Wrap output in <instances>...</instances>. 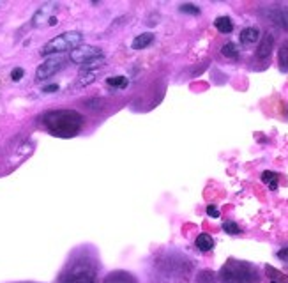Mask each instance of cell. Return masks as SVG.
Returning a JSON list of instances; mask_svg holds the SVG:
<instances>
[{"label": "cell", "mask_w": 288, "mask_h": 283, "mask_svg": "<svg viewBox=\"0 0 288 283\" xmlns=\"http://www.w3.org/2000/svg\"><path fill=\"white\" fill-rule=\"evenodd\" d=\"M45 124L50 130V133L55 137L69 138L80 131L83 119L80 113L73 110H57V112H48L45 115Z\"/></svg>", "instance_id": "cell-1"}, {"label": "cell", "mask_w": 288, "mask_h": 283, "mask_svg": "<svg viewBox=\"0 0 288 283\" xmlns=\"http://www.w3.org/2000/svg\"><path fill=\"white\" fill-rule=\"evenodd\" d=\"M81 41H83V34L78 32V30H69V32H64L60 36L53 37L52 41H48L45 48L41 50V53L52 57L65 52H73L74 48L81 45Z\"/></svg>", "instance_id": "cell-2"}, {"label": "cell", "mask_w": 288, "mask_h": 283, "mask_svg": "<svg viewBox=\"0 0 288 283\" xmlns=\"http://www.w3.org/2000/svg\"><path fill=\"white\" fill-rule=\"evenodd\" d=\"M221 280L223 283H256V275L249 267H244L240 264H235V267L228 264L221 271Z\"/></svg>", "instance_id": "cell-3"}, {"label": "cell", "mask_w": 288, "mask_h": 283, "mask_svg": "<svg viewBox=\"0 0 288 283\" xmlns=\"http://www.w3.org/2000/svg\"><path fill=\"white\" fill-rule=\"evenodd\" d=\"M99 57H103L101 48L90 46V45H80L78 48H74L73 52H71L69 59L74 64L85 66V64H89L90 61H94V59H99Z\"/></svg>", "instance_id": "cell-4"}, {"label": "cell", "mask_w": 288, "mask_h": 283, "mask_svg": "<svg viewBox=\"0 0 288 283\" xmlns=\"http://www.w3.org/2000/svg\"><path fill=\"white\" fill-rule=\"evenodd\" d=\"M64 66V57H60V55H52V57H48L43 64L37 68V71H36V78L39 81H43V80H46V78H50V76H53V74L57 73V71H60V68Z\"/></svg>", "instance_id": "cell-5"}, {"label": "cell", "mask_w": 288, "mask_h": 283, "mask_svg": "<svg viewBox=\"0 0 288 283\" xmlns=\"http://www.w3.org/2000/svg\"><path fill=\"white\" fill-rule=\"evenodd\" d=\"M58 4L57 2H46V4H43L39 9L36 11V14H34L32 18V25L34 27H41V25H45L50 21V18L55 14V11H57Z\"/></svg>", "instance_id": "cell-6"}, {"label": "cell", "mask_w": 288, "mask_h": 283, "mask_svg": "<svg viewBox=\"0 0 288 283\" xmlns=\"http://www.w3.org/2000/svg\"><path fill=\"white\" fill-rule=\"evenodd\" d=\"M272 48H274V37H272L271 34H265L262 43H260L258 48H256V57H258L260 61H264V59H267L272 53Z\"/></svg>", "instance_id": "cell-7"}, {"label": "cell", "mask_w": 288, "mask_h": 283, "mask_svg": "<svg viewBox=\"0 0 288 283\" xmlns=\"http://www.w3.org/2000/svg\"><path fill=\"white\" fill-rule=\"evenodd\" d=\"M152 41H154V34L152 32H143V34H140V36L134 37L131 48L133 50H143V48H147Z\"/></svg>", "instance_id": "cell-8"}, {"label": "cell", "mask_w": 288, "mask_h": 283, "mask_svg": "<svg viewBox=\"0 0 288 283\" xmlns=\"http://www.w3.org/2000/svg\"><path fill=\"white\" fill-rule=\"evenodd\" d=\"M271 16L274 23L280 25L283 30H288V7H278L276 11H272Z\"/></svg>", "instance_id": "cell-9"}, {"label": "cell", "mask_w": 288, "mask_h": 283, "mask_svg": "<svg viewBox=\"0 0 288 283\" xmlns=\"http://www.w3.org/2000/svg\"><path fill=\"white\" fill-rule=\"evenodd\" d=\"M260 37V32L256 27H248L244 28L242 32H240V43L242 45H253V43H256Z\"/></svg>", "instance_id": "cell-10"}, {"label": "cell", "mask_w": 288, "mask_h": 283, "mask_svg": "<svg viewBox=\"0 0 288 283\" xmlns=\"http://www.w3.org/2000/svg\"><path fill=\"white\" fill-rule=\"evenodd\" d=\"M195 244H196V248H198L200 251L205 253V251L212 250V246H214V239H212L209 234H200L198 237H196Z\"/></svg>", "instance_id": "cell-11"}, {"label": "cell", "mask_w": 288, "mask_h": 283, "mask_svg": "<svg viewBox=\"0 0 288 283\" xmlns=\"http://www.w3.org/2000/svg\"><path fill=\"white\" fill-rule=\"evenodd\" d=\"M214 27L218 28L221 34H230L231 30H233V21L228 16H219V18H216Z\"/></svg>", "instance_id": "cell-12"}, {"label": "cell", "mask_w": 288, "mask_h": 283, "mask_svg": "<svg viewBox=\"0 0 288 283\" xmlns=\"http://www.w3.org/2000/svg\"><path fill=\"white\" fill-rule=\"evenodd\" d=\"M278 62H280L281 71L287 73L288 71V39L280 46V52H278Z\"/></svg>", "instance_id": "cell-13"}, {"label": "cell", "mask_w": 288, "mask_h": 283, "mask_svg": "<svg viewBox=\"0 0 288 283\" xmlns=\"http://www.w3.org/2000/svg\"><path fill=\"white\" fill-rule=\"evenodd\" d=\"M65 283H94V278L90 273H73Z\"/></svg>", "instance_id": "cell-14"}, {"label": "cell", "mask_w": 288, "mask_h": 283, "mask_svg": "<svg viewBox=\"0 0 288 283\" xmlns=\"http://www.w3.org/2000/svg\"><path fill=\"white\" fill-rule=\"evenodd\" d=\"M106 85H110L112 89H126L129 85V80L126 76H112L106 80Z\"/></svg>", "instance_id": "cell-15"}, {"label": "cell", "mask_w": 288, "mask_h": 283, "mask_svg": "<svg viewBox=\"0 0 288 283\" xmlns=\"http://www.w3.org/2000/svg\"><path fill=\"white\" fill-rule=\"evenodd\" d=\"M99 71H92V73H80V78L76 80V87H87L98 78Z\"/></svg>", "instance_id": "cell-16"}, {"label": "cell", "mask_w": 288, "mask_h": 283, "mask_svg": "<svg viewBox=\"0 0 288 283\" xmlns=\"http://www.w3.org/2000/svg\"><path fill=\"white\" fill-rule=\"evenodd\" d=\"M262 181H264V184H267L271 190H276L278 188V182H280V177H278V174H274V172H264L262 174Z\"/></svg>", "instance_id": "cell-17"}, {"label": "cell", "mask_w": 288, "mask_h": 283, "mask_svg": "<svg viewBox=\"0 0 288 283\" xmlns=\"http://www.w3.org/2000/svg\"><path fill=\"white\" fill-rule=\"evenodd\" d=\"M221 53H223L225 57H228V59H237V57H239V50H237V46L233 45V43H227V45L221 48Z\"/></svg>", "instance_id": "cell-18"}, {"label": "cell", "mask_w": 288, "mask_h": 283, "mask_svg": "<svg viewBox=\"0 0 288 283\" xmlns=\"http://www.w3.org/2000/svg\"><path fill=\"white\" fill-rule=\"evenodd\" d=\"M223 230L227 232V234H230V235H235V234H240V226L237 225V223H233V221H227L223 225Z\"/></svg>", "instance_id": "cell-19"}, {"label": "cell", "mask_w": 288, "mask_h": 283, "mask_svg": "<svg viewBox=\"0 0 288 283\" xmlns=\"http://www.w3.org/2000/svg\"><path fill=\"white\" fill-rule=\"evenodd\" d=\"M179 9L182 12H187V14H193V16H198L200 14V9L196 7V5H193V4H182Z\"/></svg>", "instance_id": "cell-20"}, {"label": "cell", "mask_w": 288, "mask_h": 283, "mask_svg": "<svg viewBox=\"0 0 288 283\" xmlns=\"http://www.w3.org/2000/svg\"><path fill=\"white\" fill-rule=\"evenodd\" d=\"M25 76V69L23 68H14L11 71V80L12 81H20Z\"/></svg>", "instance_id": "cell-21"}, {"label": "cell", "mask_w": 288, "mask_h": 283, "mask_svg": "<svg viewBox=\"0 0 288 283\" xmlns=\"http://www.w3.org/2000/svg\"><path fill=\"white\" fill-rule=\"evenodd\" d=\"M207 214L211 216V218H218V216H219L218 207H216V206H209L207 207Z\"/></svg>", "instance_id": "cell-22"}, {"label": "cell", "mask_w": 288, "mask_h": 283, "mask_svg": "<svg viewBox=\"0 0 288 283\" xmlns=\"http://www.w3.org/2000/svg\"><path fill=\"white\" fill-rule=\"evenodd\" d=\"M58 90V85L57 83H52V85H46L43 87V92H57Z\"/></svg>", "instance_id": "cell-23"}, {"label": "cell", "mask_w": 288, "mask_h": 283, "mask_svg": "<svg viewBox=\"0 0 288 283\" xmlns=\"http://www.w3.org/2000/svg\"><path fill=\"white\" fill-rule=\"evenodd\" d=\"M278 257H280L281 260H285V262H288V248H283V250H280Z\"/></svg>", "instance_id": "cell-24"}, {"label": "cell", "mask_w": 288, "mask_h": 283, "mask_svg": "<svg viewBox=\"0 0 288 283\" xmlns=\"http://www.w3.org/2000/svg\"><path fill=\"white\" fill-rule=\"evenodd\" d=\"M48 23H50V25H57V18H55V16H52V18H50V21H48Z\"/></svg>", "instance_id": "cell-25"}, {"label": "cell", "mask_w": 288, "mask_h": 283, "mask_svg": "<svg viewBox=\"0 0 288 283\" xmlns=\"http://www.w3.org/2000/svg\"><path fill=\"white\" fill-rule=\"evenodd\" d=\"M271 283H276V282H271Z\"/></svg>", "instance_id": "cell-26"}]
</instances>
